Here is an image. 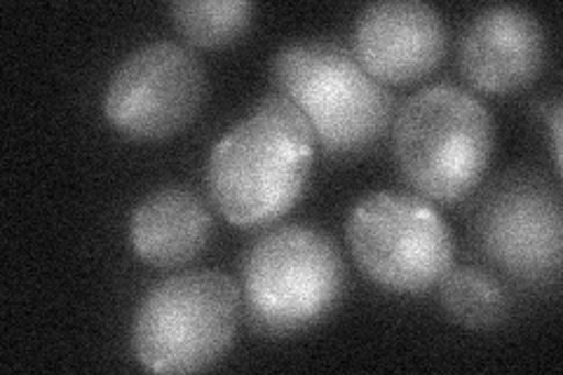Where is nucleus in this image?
<instances>
[{"label": "nucleus", "mask_w": 563, "mask_h": 375, "mask_svg": "<svg viewBox=\"0 0 563 375\" xmlns=\"http://www.w3.org/2000/svg\"><path fill=\"white\" fill-rule=\"evenodd\" d=\"M314 148L306 115L287 97H266L211 151V202L238 228L275 223L303 198Z\"/></svg>", "instance_id": "1"}, {"label": "nucleus", "mask_w": 563, "mask_h": 375, "mask_svg": "<svg viewBox=\"0 0 563 375\" xmlns=\"http://www.w3.org/2000/svg\"><path fill=\"white\" fill-rule=\"evenodd\" d=\"M496 128L486 106L455 85L420 89L395 120V159L404 178L432 202L465 200L490 165Z\"/></svg>", "instance_id": "2"}, {"label": "nucleus", "mask_w": 563, "mask_h": 375, "mask_svg": "<svg viewBox=\"0 0 563 375\" xmlns=\"http://www.w3.org/2000/svg\"><path fill=\"white\" fill-rule=\"evenodd\" d=\"M271 76L277 95L306 115L331 155H360L390 128V92L345 47L320 41L287 45L275 55Z\"/></svg>", "instance_id": "3"}, {"label": "nucleus", "mask_w": 563, "mask_h": 375, "mask_svg": "<svg viewBox=\"0 0 563 375\" xmlns=\"http://www.w3.org/2000/svg\"><path fill=\"white\" fill-rule=\"evenodd\" d=\"M242 291L219 271L174 275L151 289L134 315L132 348L151 373H198L231 350Z\"/></svg>", "instance_id": "4"}, {"label": "nucleus", "mask_w": 563, "mask_h": 375, "mask_svg": "<svg viewBox=\"0 0 563 375\" xmlns=\"http://www.w3.org/2000/svg\"><path fill=\"white\" fill-rule=\"evenodd\" d=\"M345 265L327 232L282 225L261 235L242 265L244 306L268 335H289L322 321L339 306Z\"/></svg>", "instance_id": "5"}, {"label": "nucleus", "mask_w": 563, "mask_h": 375, "mask_svg": "<svg viewBox=\"0 0 563 375\" xmlns=\"http://www.w3.org/2000/svg\"><path fill=\"white\" fill-rule=\"evenodd\" d=\"M345 235L352 258L378 287L422 294L453 267V235L430 202L407 192H374L352 207Z\"/></svg>", "instance_id": "6"}, {"label": "nucleus", "mask_w": 563, "mask_h": 375, "mask_svg": "<svg viewBox=\"0 0 563 375\" xmlns=\"http://www.w3.org/2000/svg\"><path fill=\"white\" fill-rule=\"evenodd\" d=\"M205 87V70L190 49L157 41L118 66L106 87L103 113L122 136L167 139L196 120Z\"/></svg>", "instance_id": "7"}, {"label": "nucleus", "mask_w": 563, "mask_h": 375, "mask_svg": "<svg viewBox=\"0 0 563 375\" xmlns=\"http://www.w3.org/2000/svg\"><path fill=\"white\" fill-rule=\"evenodd\" d=\"M484 254L521 282H554L563 258L561 195L533 172L493 186L474 217Z\"/></svg>", "instance_id": "8"}, {"label": "nucleus", "mask_w": 563, "mask_h": 375, "mask_svg": "<svg viewBox=\"0 0 563 375\" xmlns=\"http://www.w3.org/2000/svg\"><path fill=\"white\" fill-rule=\"evenodd\" d=\"M352 55L380 85L426 78L446 55L444 20L420 0L368 5L352 33Z\"/></svg>", "instance_id": "9"}, {"label": "nucleus", "mask_w": 563, "mask_h": 375, "mask_svg": "<svg viewBox=\"0 0 563 375\" xmlns=\"http://www.w3.org/2000/svg\"><path fill=\"white\" fill-rule=\"evenodd\" d=\"M457 64L465 80L484 95H517L544 64V31L533 12L515 5L488 8L467 24Z\"/></svg>", "instance_id": "10"}, {"label": "nucleus", "mask_w": 563, "mask_h": 375, "mask_svg": "<svg viewBox=\"0 0 563 375\" xmlns=\"http://www.w3.org/2000/svg\"><path fill=\"white\" fill-rule=\"evenodd\" d=\"M214 221L207 205L186 188H163L141 200L130 219L134 254L153 267H181L209 244Z\"/></svg>", "instance_id": "11"}, {"label": "nucleus", "mask_w": 563, "mask_h": 375, "mask_svg": "<svg viewBox=\"0 0 563 375\" xmlns=\"http://www.w3.org/2000/svg\"><path fill=\"white\" fill-rule=\"evenodd\" d=\"M437 287L444 312L465 329L500 327L509 315L503 284L482 267H451Z\"/></svg>", "instance_id": "12"}, {"label": "nucleus", "mask_w": 563, "mask_h": 375, "mask_svg": "<svg viewBox=\"0 0 563 375\" xmlns=\"http://www.w3.org/2000/svg\"><path fill=\"white\" fill-rule=\"evenodd\" d=\"M169 12L184 41L205 49L233 45L254 20L250 0H179Z\"/></svg>", "instance_id": "13"}, {"label": "nucleus", "mask_w": 563, "mask_h": 375, "mask_svg": "<svg viewBox=\"0 0 563 375\" xmlns=\"http://www.w3.org/2000/svg\"><path fill=\"white\" fill-rule=\"evenodd\" d=\"M550 132H552V141H554V148H552L554 165H556V172H561V101H554Z\"/></svg>", "instance_id": "14"}]
</instances>
